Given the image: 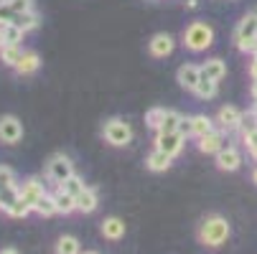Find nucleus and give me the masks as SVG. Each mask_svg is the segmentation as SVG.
<instances>
[{
  "mask_svg": "<svg viewBox=\"0 0 257 254\" xmlns=\"http://www.w3.org/2000/svg\"><path fill=\"white\" fill-rule=\"evenodd\" d=\"M181 46L189 54H201L214 46V28L206 21H191L181 33Z\"/></svg>",
  "mask_w": 257,
  "mask_h": 254,
  "instance_id": "f257e3e1",
  "label": "nucleus"
},
{
  "mask_svg": "<svg viewBox=\"0 0 257 254\" xmlns=\"http://www.w3.org/2000/svg\"><path fill=\"white\" fill-rule=\"evenodd\" d=\"M229 221L224 219V216H219V213H211L206 216V219L199 224V241L209 249H216V246H222L227 239H229Z\"/></svg>",
  "mask_w": 257,
  "mask_h": 254,
  "instance_id": "f03ea898",
  "label": "nucleus"
},
{
  "mask_svg": "<svg viewBox=\"0 0 257 254\" xmlns=\"http://www.w3.org/2000/svg\"><path fill=\"white\" fill-rule=\"evenodd\" d=\"M102 140L112 148H125L133 142V127L130 122H125L122 117H109L102 125Z\"/></svg>",
  "mask_w": 257,
  "mask_h": 254,
  "instance_id": "7ed1b4c3",
  "label": "nucleus"
},
{
  "mask_svg": "<svg viewBox=\"0 0 257 254\" xmlns=\"http://www.w3.org/2000/svg\"><path fill=\"white\" fill-rule=\"evenodd\" d=\"M254 44H257V16L247 13L239 18V23L234 28V46L239 54H252Z\"/></svg>",
  "mask_w": 257,
  "mask_h": 254,
  "instance_id": "20e7f679",
  "label": "nucleus"
},
{
  "mask_svg": "<svg viewBox=\"0 0 257 254\" xmlns=\"http://www.w3.org/2000/svg\"><path fill=\"white\" fill-rule=\"evenodd\" d=\"M44 175H46V180H51V183L59 186V183H64L66 178L74 175V163H71V158L64 155V153H54V155L46 160Z\"/></svg>",
  "mask_w": 257,
  "mask_h": 254,
  "instance_id": "39448f33",
  "label": "nucleus"
},
{
  "mask_svg": "<svg viewBox=\"0 0 257 254\" xmlns=\"http://www.w3.org/2000/svg\"><path fill=\"white\" fill-rule=\"evenodd\" d=\"M242 120H244V112L242 110H237L234 104H224V107H219L214 122H216L219 130H224L227 135H232V132H239Z\"/></svg>",
  "mask_w": 257,
  "mask_h": 254,
  "instance_id": "423d86ee",
  "label": "nucleus"
},
{
  "mask_svg": "<svg viewBox=\"0 0 257 254\" xmlns=\"http://www.w3.org/2000/svg\"><path fill=\"white\" fill-rule=\"evenodd\" d=\"M23 140V122L16 115H0V142L18 145Z\"/></svg>",
  "mask_w": 257,
  "mask_h": 254,
  "instance_id": "0eeeda50",
  "label": "nucleus"
},
{
  "mask_svg": "<svg viewBox=\"0 0 257 254\" xmlns=\"http://www.w3.org/2000/svg\"><path fill=\"white\" fill-rule=\"evenodd\" d=\"M224 145H227V132L219 130V127L206 132V135H201V137H196V150L204 153V155H216Z\"/></svg>",
  "mask_w": 257,
  "mask_h": 254,
  "instance_id": "6e6552de",
  "label": "nucleus"
},
{
  "mask_svg": "<svg viewBox=\"0 0 257 254\" xmlns=\"http://www.w3.org/2000/svg\"><path fill=\"white\" fill-rule=\"evenodd\" d=\"M156 148L163 150L166 155L171 158H178L181 150H183V145H186V137H183L181 132H156Z\"/></svg>",
  "mask_w": 257,
  "mask_h": 254,
  "instance_id": "1a4fd4ad",
  "label": "nucleus"
},
{
  "mask_svg": "<svg viewBox=\"0 0 257 254\" xmlns=\"http://www.w3.org/2000/svg\"><path fill=\"white\" fill-rule=\"evenodd\" d=\"M18 191H21V198L31 206V208H36V203H39L49 191H46V186L41 183V178H36V175H31V178H26L23 183H18Z\"/></svg>",
  "mask_w": 257,
  "mask_h": 254,
  "instance_id": "9d476101",
  "label": "nucleus"
},
{
  "mask_svg": "<svg viewBox=\"0 0 257 254\" xmlns=\"http://www.w3.org/2000/svg\"><path fill=\"white\" fill-rule=\"evenodd\" d=\"M214 163H216V168H219V170H224V173H234V170H239V168H242V163H244V160H242L239 148H234V145H224V148L214 155Z\"/></svg>",
  "mask_w": 257,
  "mask_h": 254,
  "instance_id": "9b49d317",
  "label": "nucleus"
},
{
  "mask_svg": "<svg viewBox=\"0 0 257 254\" xmlns=\"http://www.w3.org/2000/svg\"><path fill=\"white\" fill-rule=\"evenodd\" d=\"M176 82H178L181 89H186V92L194 94L196 84L201 82V66H199V64H189V61L181 64L178 71H176Z\"/></svg>",
  "mask_w": 257,
  "mask_h": 254,
  "instance_id": "f8f14e48",
  "label": "nucleus"
},
{
  "mask_svg": "<svg viewBox=\"0 0 257 254\" xmlns=\"http://www.w3.org/2000/svg\"><path fill=\"white\" fill-rule=\"evenodd\" d=\"M173 49H176V39H173L171 33H166V31L156 33L153 39L148 41V54L153 59H166V56L173 54Z\"/></svg>",
  "mask_w": 257,
  "mask_h": 254,
  "instance_id": "ddd939ff",
  "label": "nucleus"
},
{
  "mask_svg": "<svg viewBox=\"0 0 257 254\" xmlns=\"http://www.w3.org/2000/svg\"><path fill=\"white\" fill-rule=\"evenodd\" d=\"M41 69V56L36 54V51H23V56H21V61L16 64V74L18 77H33L36 71Z\"/></svg>",
  "mask_w": 257,
  "mask_h": 254,
  "instance_id": "4468645a",
  "label": "nucleus"
},
{
  "mask_svg": "<svg viewBox=\"0 0 257 254\" xmlns=\"http://www.w3.org/2000/svg\"><path fill=\"white\" fill-rule=\"evenodd\" d=\"M171 165H173V158L166 155V153L158 150V148H153V150L148 153V158H145V168H148L151 173H166Z\"/></svg>",
  "mask_w": 257,
  "mask_h": 254,
  "instance_id": "2eb2a0df",
  "label": "nucleus"
},
{
  "mask_svg": "<svg viewBox=\"0 0 257 254\" xmlns=\"http://www.w3.org/2000/svg\"><path fill=\"white\" fill-rule=\"evenodd\" d=\"M201 66V77H206V79H211V82H222L224 77H227V64L222 61V59H206L204 64H199Z\"/></svg>",
  "mask_w": 257,
  "mask_h": 254,
  "instance_id": "dca6fc26",
  "label": "nucleus"
},
{
  "mask_svg": "<svg viewBox=\"0 0 257 254\" xmlns=\"http://www.w3.org/2000/svg\"><path fill=\"white\" fill-rule=\"evenodd\" d=\"M99 231H102V236H104V239L117 241V239H122V236H125V221H122V219H117V216H109V219H104V221H102Z\"/></svg>",
  "mask_w": 257,
  "mask_h": 254,
  "instance_id": "f3484780",
  "label": "nucleus"
},
{
  "mask_svg": "<svg viewBox=\"0 0 257 254\" xmlns=\"http://www.w3.org/2000/svg\"><path fill=\"white\" fill-rule=\"evenodd\" d=\"M189 122H191V137H201V135L216 130V122L209 115H191Z\"/></svg>",
  "mask_w": 257,
  "mask_h": 254,
  "instance_id": "a211bd4d",
  "label": "nucleus"
},
{
  "mask_svg": "<svg viewBox=\"0 0 257 254\" xmlns=\"http://www.w3.org/2000/svg\"><path fill=\"white\" fill-rule=\"evenodd\" d=\"M51 196H54V203H56V211H59V213L69 216V213H74V211H77V198H74V196H69L66 191L56 188Z\"/></svg>",
  "mask_w": 257,
  "mask_h": 254,
  "instance_id": "6ab92c4d",
  "label": "nucleus"
},
{
  "mask_svg": "<svg viewBox=\"0 0 257 254\" xmlns=\"http://www.w3.org/2000/svg\"><path fill=\"white\" fill-rule=\"evenodd\" d=\"M97 203H99V196H97V191H94L92 186H87V188L77 196V211H82V213H92V211L97 208Z\"/></svg>",
  "mask_w": 257,
  "mask_h": 254,
  "instance_id": "aec40b11",
  "label": "nucleus"
},
{
  "mask_svg": "<svg viewBox=\"0 0 257 254\" xmlns=\"http://www.w3.org/2000/svg\"><path fill=\"white\" fill-rule=\"evenodd\" d=\"M21 56H23V49L18 44H6L3 49H0V61H3V66H8V69H16Z\"/></svg>",
  "mask_w": 257,
  "mask_h": 254,
  "instance_id": "412c9836",
  "label": "nucleus"
},
{
  "mask_svg": "<svg viewBox=\"0 0 257 254\" xmlns=\"http://www.w3.org/2000/svg\"><path fill=\"white\" fill-rule=\"evenodd\" d=\"M13 21L23 28V33H31V31H36V28L41 26V16H39V11H36V8L28 11V13H18Z\"/></svg>",
  "mask_w": 257,
  "mask_h": 254,
  "instance_id": "4be33fe9",
  "label": "nucleus"
},
{
  "mask_svg": "<svg viewBox=\"0 0 257 254\" xmlns=\"http://www.w3.org/2000/svg\"><path fill=\"white\" fill-rule=\"evenodd\" d=\"M56 254H82L79 239H77V236H71V234L59 236V241H56Z\"/></svg>",
  "mask_w": 257,
  "mask_h": 254,
  "instance_id": "5701e85b",
  "label": "nucleus"
},
{
  "mask_svg": "<svg viewBox=\"0 0 257 254\" xmlns=\"http://www.w3.org/2000/svg\"><path fill=\"white\" fill-rule=\"evenodd\" d=\"M194 94H196L199 99H214V97L219 94V82H211V79L201 77V82L196 84Z\"/></svg>",
  "mask_w": 257,
  "mask_h": 254,
  "instance_id": "b1692460",
  "label": "nucleus"
},
{
  "mask_svg": "<svg viewBox=\"0 0 257 254\" xmlns=\"http://www.w3.org/2000/svg\"><path fill=\"white\" fill-rule=\"evenodd\" d=\"M56 188H61V191H66L69 196H74V198H77V196H79V193H82V191L87 188V183H84V178H79V175L74 173L71 178H66L64 183H59Z\"/></svg>",
  "mask_w": 257,
  "mask_h": 254,
  "instance_id": "393cba45",
  "label": "nucleus"
},
{
  "mask_svg": "<svg viewBox=\"0 0 257 254\" xmlns=\"http://www.w3.org/2000/svg\"><path fill=\"white\" fill-rule=\"evenodd\" d=\"M0 31H3V39H6V44H18L21 46V41H23V28L16 23V21H11V23H6V26H0Z\"/></svg>",
  "mask_w": 257,
  "mask_h": 254,
  "instance_id": "a878e982",
  "label": "nucleus"
},
{
  "mask_svg": "<svg viewBox=\"0 0 257 254\" xmlns=\"http://www.w3.org/2000/svg\"><path fill=\"white\" fill-rule=\"evenodd\" d=\"M181 120H183L181 112H176V110H166V115H163V125H161L158 132H178Z\"/></svg>",
  "mask_w": 257,
  "mask_h": 254,
  "instance_id": "bb28decb",
  "label": "nucleus"
},
{
  "mask_svg": "<svg viewBox=\"0 0 257 254\" xmlns=\"http://www.w3.org/2000/svg\"><path fill=\"white\" fill-rule=\"evenodd\" d=\"M39 216H44V219H49V216H56L59 211H56V203H54V196L51 193H46L39 203H36V208H33Z\"/></svg>",
  "mask_w": 257,
  "mask_h": 254,
  "instance_id": "cd10ccee",
  "label": "nucleus"
},
{
  "mask_svg": "<svg viewBox=\"0 0 257 254\" xmlns=\"http://www.w3.org/2000/svg\"><path fill=\"white\" fill-rule=\"evenodd\" d=\"M163 115H166V110L163 107H151L148 112H145V125H148L151 130H161V125H163Z\"/></svg>",
  "mask_w": 257,
  "mask_h": 254,
  "instance_id": "c85d7f7f",
  "label": "nucleus"
},
{
  "mask_svg": "<svg viewBox=\"0 0 257 254\" xmlns=\"http://www.w3.org/2000/svg\"><path fill=\"white\" fill-rule=\"evenodd\" d=\"M31 211H33V208H31L23 198H18V201L8 208V216H11V219H26V216H28Z\"/></svg>",
  "mask_w": 257,
  "mask_h": 254,
  "instance_id": "c756f323",
  "label": "nucleus"
},
{
  "mask_svg": "<svg viewBox=\"0 0 257 254\" xmlns=\"http://www.w3.org/2000/svg\"><path fill=\"white\" fill-rule=\"evenodd\" d=\"M11 186H18V183H16V173H13V168L0 165V191H3V188H11Z\"/></svg>",
  "mask_w": 257,
  "mask_h": 254,
  "instance_id": "7c9ffc66",
  "label": "nucleus"
},
{
  "mask_svg": "<svg viewBox=\"0 0 257 254\" xmlns=\"http://www.w3.org/2000/svg\"><path fill=\"white\" fill-rule=\"evenodd\" d=\"M6 6L18 16V13H28V11H33V0H8Z\"/></svg>",
  "mask_w": 257,
  "mask_h": 254,
  "instance_id": "2f4dec72",
  "label": "nucleus"
},
{
  "mask_svg": "<svg viewBox=\"0 0 257 254\" xmlns=\"http://www.w3.org/2000/svg\"><path fill=\"white\" fill-rule=\"evenodd\" d=\"M249 77H252V82H257V59L249 61Z\"/></svg>",
  "mask_w": 257,
  "mask_h": 254,
  "instance_id": "473e14b6",
  "label": "nucleus"
},
{
  "mask_svg": "<svg viewBox=\"0 0 257 254\" xmlns=\"http://www.w3.org/2000/svg\"><path fill=\"white\" fill-rule=\"evenodd\" d=\"M249 99H252V104H257V82H252V87H249Z\"/></svg>",
  "mask_w": 257,
  "mask_h": 254,
  "instance_id": "72a5a7b5",
  "label": "nucleus"
},
{
  "mask_svg": "<svg viewBox=\"0 0 257 254\" xmlns=\"http://www.w3.org/2000/svg\"><path fill=\"white\" fill-rule=\"evenodd\" d=\"M186 8H189V11H194V8H199V0H186Z\"/></svg>",
  "mask_w": 257,
  "mask_h": 254,
  "instance_id": "f704fd0d",
  "label": "nucleus"
},
{
  "mask_svg": "<svg viewBox=\"0 0 257 254\" xmlns=\"http://www.w3.org/2000/svg\"><path fill=\"white\" fill-rule=\"evenodd\" d=\"M0 254H18V249H13V246H6V249H0Z\"/></svg>",
  "mask_w": 257,
  "mask_h": 254,
  "instance_id": "c9c22d12",
  "label": "nucleus"
},
{
  "mask_svg": "<svg viewBox=\"0 0 257 254\" xmlns=\"http://www.w3.org/2000/svg\"><path fill=\"white\" fill-rule=\"evenodd\" d=\"M247 153H249V158H252V160L257 163V145H254V148H252V150H247Z\"/></svg>",
  "mask_w": 257,
  "mask_h": 254,
  "instance_id": "e433bc0d",
  "label": "nucleus"
},
{
  "mask_svg": "<svg viewBox=\"0 0 257 254\" xmlns=\"http://www.w3.org/2000/svg\"><path fill=\"white\" fill-rule=\"evenodd\" d=\"M6 46V39H3V31H0V49H3Z\"/></svg>",
  "mask_w": 257,
  "mask_h": 254,
  "instance_id": "4c0bfd02",
  "label": "nucleus"
},
{
  "mask_svg": "<svg viewBox=\"0 0 257 254\" xmlns=\"http://www.w3.org/2000/svg\"><path fill=\"white\" fill-rule=\"evenodd\" d=\"M252 180H254V186H257V168L252 170Z\"/></svg>",
  "mask_w": 257,
  "mask_h": 254,
  "instance_id": "58836bf2",
  "label": "nucleus"
},
{
  "mask_svg": "<svg viewBox=\"0 0 257 254\" xmlns=\"http://www.w3.org/2000/svg\"><path fill=\"white\" fill-rule=\"evenodd\" d=\"M252 59H257V44H254V49H252V54H249Z\"/></svg>",
  "mask_w": 257,
  "mask_h": 254,
  "instance_id": "ea45409f",
  "label": "nucleus"
},
{
  "mask_svg": "<svg viewBox=\"0 0 257 254\" xmlns=\"http://www.w3.org/2000/svg\"><path fill=\"white\" fill-rule=\"evenodd\" d=\"M82 254H99V251H94V249H87V251H82Z\"/></svg>",
  "mask_w": 257,
  "mask_h": 254,
  "instance_id": "a19ab883",
  "label": "nucleus"
},
{
  "mask_svg": "<svg viewBox=\"0 0 257 254\" xmlns=\"http://www.w3.org/2000/svg\"><path fill=\"white\" fill-rule=\"evenodd\" d=\"M3 3H8V0H0V6H3Z\"/></svg>",
  "mask_w": 257,
  "mask_h": 254,
  "instance_id": "79ce46f5",
  "label": "nucleus"
},
{
  "mask_svg": "<svg viewBox=\"0 0 257 254\" xmlns=\"http://www.w3.org/2000/svg\"><path fill=\"white\" fill-rule=\"evenodd\" d=\"M252 13H254V16H257V8H254V11H252Z\"/></svg>",
  "mask_w": 257,
  "mask_h": 254,
  "instance_id": "37998d69",
  "label": "nucleus"
}]
</instances>
